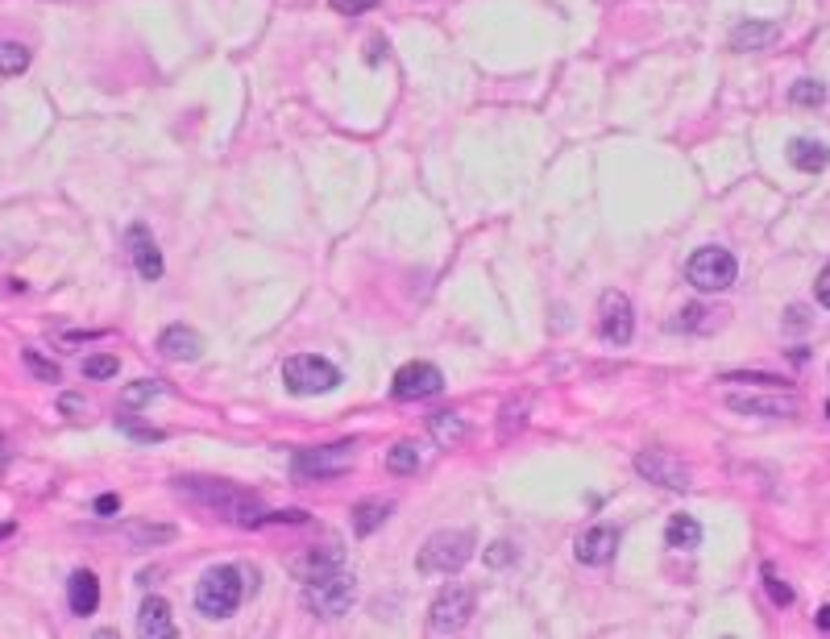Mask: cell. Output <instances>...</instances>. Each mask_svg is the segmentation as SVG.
I'll list each match as a JSON object with an SVG mask.
<instances>
[{
	"label": "cell",
	"instance_id": "1",
	"mask_svg": "<svg viewBox=\"0 0 830 639\" xmlns=\"http://www.w3.org/2000/svg\"><path fill=\"white\" fill-rule=\"evenodd\" d=\"M179 490L191 494L200 507H208L216 519H225V523H237V527H262L270 519V511L258 503L249 490H237L229 482H200V478H179Z\"/></svg>",
	"mask_w": 830,
	"mask_h": 639
},
{
	"label": "cell",
	"instance_id": "2",
	"mask_svg": "<svg viewBox=\"0 0 830 639\" xmlns=\"http://www.w3.org/2000/svg\"><path fill=\"white\" fill-rule=\"evenodd\" d=\"M474 557V536L469 532H436L424 540L420 557H415V569L424 577H449V573H461Z\"/></svg>",
	"mask_w": 830,
	"mask_h": 639
},
{
	"label": "cell",
	"instance_id": "3",
	"mask_svg": "<svg viewBox=\"0 0 830 639\" xmlns=\"http://www.w3.org/2000/svg\"><path fill=\"white\" fill-rule=\"evenodd\" d=\"M241 594H245V573L233 569V565H216L200 577L196 586V606L200 615L208 619H229L233 610L241 606Z\"/></svg>",
	"mask_w": 830,
	"mask_h": 639
},
{
	"label": "cell",
	"instance_id": "4",
	"mask_svg": "<svg viewBox=\"0 0 830 639\" xmlns=\"http://www.w3.org/2000/svg\"><path fill=\"white\" fill-rule=\"evenodd\" d=\"M357 461V444L353 440H337V444H324V449H303L295 453L291 461V474L299 482H320V478H341L349 474Z\"/></svg>",
	"mask_w": 830,
	"mask_h": 639
},
{
	"label": "cell",
	"instance_id": "5",
	"mask_svg": "<svg viewBox=\"0 0 830 639\" xmlns=\"http://www.w3.org/2000/svg\"><path fill=\"white\" fill-rule=\"evenodd\" d=\"M283 382L291 395H328L341 386V370L332 366L324 357H312V353H299V357H287L283 361Z\"/></svg>",
	"mask_w": 830,
	"mask_h": 639
},
{
	"label": "cell",
	"instance_id": "6",
	"mask_svg": "<svg viewBox=\"0 0 830 639\" xmlns=\"http://www.w3.org/2000/svg\"><path fill=\"white\" fill-rule=\"evenodd\" d=\"M353 598H357V581L345 569L328 573V577H316V581L303 586V602H308V610H316L320 619H341L345 610L353 606Z\"/></svg>",
	"mask_w": 830,
	"mask_h": 639
},
{
	"label": "cell",
	"instance_id": "7",
	"mask_svg": "<svg viewBox=\"0 0 830 639\" xmlns=\"http://www.w3.org/2000/svg\"><path fill=\"white\" fill-rule=\"evenodd\" d=\"M735 274H739L735 254H731V249H718V245L698 249V254L685 262V279L694 283L698 291H727L735 283Z\"/></svg>",
	"mask_w": 830,
	"mask_h": 639
},
{
	"label": "cell",
	"instance_id": "8",
	"mask_svg": "<svg viewBox=\"0 0 830 639\" xmlns=\"http://www.w3.org/2000/svg\"><path fill=\"white\" fill-rule=\"evenodd\" d=\"M474 602H478V594L469 590V586L440 590L436 602H432V610H428V631L432 635H457L469 623V615H474Z\"/></svg>",
	"mask_w": 830,
	"mask_h": 639
},
{
	"label": "cell",
	"instance_id": "9",
	"mask_svg": "<svg viewBox=\"0 0 830 639\" xmlns=\"http://www.w3.org/2000/svg\"><path fill=\"white\" fill-rule=\"evenodd\" d=\"M445 391V374H440L432 361H411V366H403L395 374V386H391V395L399 403H420V399H432Z\"/></svg>",
	"mask_w": 830,
	"mask_h": 639
},
{
	"label": "cell",
	"instance_id": "10",
	"mask_svg": "<svg viewBox=\"0 0 830 639\" xmlns=\"http://www.w3.org/2000/svg\"><path fill=\"white\" fill-rule=\"evenodd\" d=\"M635 474L664 486V490H685L689 486V465L669 449H644L640 457H635Z\"/></svg>",
	"mask_w": 830,
	"mask_h": 639
},
{
	"label": "cell",
	"instance_id": "11",
	"mask_svg": "<svg viewBox=\"0 0 830 639\" xmlns=\"http://www.w3.org/2000/svg\"><path fill=\"white\" fill-rule=\"evenodd\" d=\"M598 332L611 345H627L635 332V316H631V299L623 291H602L598 299Z\"/></svg>",
	"mask_w": 830,
	"mask_h": 639
},
{
	"label": "cell",
	"instance_id": "12",
	"mask_svg": "<svg viewBox=\"0 0 830 639\" xmlns=\"http://www.w3.org/2000/svg\"><path fill=\"white\" fill-rule=\"evenodd\" d=\"M615 548H619V532H615V527L611 523H594L590 532L577 536V548L573 552H577L581 565H606V561L615 557Z\"/></svg>",
	"mask_w": 830,
	"mask_h": 639
},
{
	"label": "cell",
	"instance_id": "13",
	"mask_svg": "<svg viewBox=\"0 0 830 639\" xmlns=\"http://www.w3.org/2000/svg\"><path fill=\"white\" fill-rule=\"evenodd\" d=\"M129 254H133V270L142 274L146 283H158L162 279V249L146 233V225H133L129 229Z\"/></svg>",
	"mask_w": 830,
	"mask_h": 639
},
{
	"label": "cell",
	"instance_id": "14",
	"mask_svg": "<svg viewBox=\"0 0 830 639\" xmlns=\"http://www.w3.org/2000/svg\"><path fill=\"white\" fill-rule=\"evenodd\" d=\"M727 407L739 415H764V420H781V415H797L793 395H727Z\"/></svg>",
	"mask_w": 830,
	"mask_h": 639
},
{
	"label": "cell",
	"instance_id": "15",
	"mask_svg": "<svg viewBox=\"0 0 830 639\" xmlns=\"http://www.w3.org/2000/svg\"><path fill=\"white\" fill-rule=\"evenodd\" d=\"M158 353L171 357V361H200L204 357V337L196 328H183V324H171L158 337Z\"/></svg>",
	"mask_w": 830,
	"mask_h": 639
},
{
	"label": "cell",
	"instance_id": "16",
	"mask_svg": "<svg viewBox=\"0 0 830 639\" xmlns=\"http://www.w3.org/2000/svg\"><path fill=\"white\" fill-rule=\"evenodd\" d=\"M341 548L337 544H328V548H308L303 557H295L291 561V573L308 586V581H316V577H328V573H337L341 569Z\"/></svg>",
	"mask_w": 830,
	"mask_h": 639
},
{
	"label": "cell",
	"instance_id": "17",
	"mask_svg": "<svg viewBox=\"0 0 830 639\" xmlns=\"http://www.w3.org/2000/svg\"><path fill=\"white\" fill-rule=\"evenodd\" d=\"M781 38V25L777 21H739L731 30V50H764Z\"/></svg>",
	"mask_w": 830,
	"mask_h": 639
},
{
	"label": "cell",
	"instance_id": "18",
	"mask_svg": "<svg viewBox=\"0 0 830 639\" xmlns=\"http://www.w3.org/2000/svg\"><path fill=\"white\" fill-rule=\"evenodd\" d=\"M137 631L150 639H166L175 635V619H171V602L166 598H146L142 610H137Z\"/></svg>",
	"mask_w": 830,
	"mask_h": 639
},
{
	"label": "cell",
	"instance_id": "19",
	"mask_svg": "<svg viewBox=\"0 0 830 639\" xmlns=\"http://www.w3.org/2000/svg\"><path fill=\"white\" fill-rule=\"evenodd\" d=\"M67 602H71L75 615H96V606H100V581H96V573L75 569L71 581H67Z\"/></svg>",
	"mask_w": 830,
	"mask_h": 639
},
{
	"label": "cell",
	"instance_id": "20",
	"mask_svg": "<svg viewBox=\"0 0 830 639\" xmlns=\"http://www.w3.org/2000/svg\"><path fill=\"white\" fill-rule=\"evenodd\" d=\"M789 162L797 166V171L818 175V171H826V162H830V146L818 142V137H793V142H789Z\"/></svg>",
	"mask_w": 830,
	"mask_h": 639
},
{
	"label": "cell",
	"instance_id": "21",
	"mask_svg": "<svg viewBox=\"0 0 830 639\" xmlns=\"http://www.w3.org/2000/svg\"><path fill=\"white\" fill-rule=\"evenodd\" d=\"M391 511H395V503H382V498H366V503H357V507H353V532H357V536H374L378 527L391 519Z\"/></svg>",
	"mask_w": 830,
	"mask_h": 639
},
{
	"label": "cell",
	"instance_id": "22",
	"mask_svg": "<svg viewBox=\"0 0 830 639\" xmlns=\"http://www.w3.org/2000/svg\"><path fill=\"white\" fill-rule=\"evenodd\" d=\"M664 544L677 548V552H689L702 544V523L694 515H673L669 527H664Z\"/></svg>",
	"mask_w": 830,
	"mask_h": 639
},
{
	"label": "cell",
	"instance_id": "23",
	"mask_svg": "<svg viewBox=\"0 0 830 639\" xmlns=\"http://www.w3.org/2000/svg\"><path fill=\"white\" fill-rule=\"evenodd\" d=\"M428 428H432V436H436L440 444H449V449H453V444H461L465 432H469V424L461 420L457 411H436L432 420H428Z\"/></svg>",
	"mask_w": 830,
	"mask_h": 639
},
{
	"label": "cell",
	"instance_id": "24",
	"mask_svg": "<svg viewBox=\"0 0 830 639\" xmlns=\"http://www.w3.org/2000/svg\"><path fill=\"white\" fill-rule=\"evenodd\" d=\"M386 469H391V474H399V478L415 474V469H420V449H415L411 440H399L395 449L386 453Z\"/></svg>",
	"mask_w": 830,
	"mask_h": 639
},
{
	"label": "cell",
	"instance_id": "25",
	"mask_svg": "<svg viewBox=\"0 0 830 639\" xmlns=\"http://www.w3.org/2000/svg\"><path fill=\"white\" fill-rule=\"evenodd\" d=\"M25 67H30V50L17 46V42H0V79L21 75Z\"/></svg>",
	"mask_w": 830,
	"mask_h": 639
},
{
	"label": "cell",
	"instance_id": "26",
	"mask_svg": "<svg viewBox=\"0 0 830 639\" xmlns=\"http://www.w3.org/2000/svg\"><path fill=\"white\" fill-rule=\"evenodd\" d=\"M789 100L797 104V108H818L822 100H826V88L818 79H797L793 88H789Z\"/></svg>",
	"mask_w": 830,
	"mask_h": 639
},
{
	"label": "cell",
	"instance_id": "27",
	"mask_svg": "<svg viewBox=\"0 0 830 639\" xmlns=\"http://www.w3.org/2000/svg\"><path fill=\"white\" fill-rule=\"evenodd\" d=\"M117 370H121V361L113 357V353H92V357H83V378H117Z\"/></svg>",
	"mask_w": 830,
	"mask_h": 639
},
{
	"label": "cell",
	"instance_id": "28",
	"mask_svg": "<svg viewBox=\"0 0 830 639\" xmlns=\"http://www.w3.org/2000/svg\"><path fill=\"white\" fill-rule=\"evenodd\" d=\"M706 316H714V312L702 308V303H689V308L681 312V320H673V328H685V332H710L714 320H706Z\"/></svg>",
	"mask_w": 830,
	"mask_h": 639
},
{
	"label": "cell",
	"instance_id": "29",
	"mask_svg": "<svg viewBox=\"0 0 830 639\" xmlns=\"http://www.w3.org/2000/svg\"><path fill=\"white\" fill-rule=\"evenodd\" d=\"M21 361L30 366V374H34V378H42V382H59V366H54L50 357H42L38 349H25V353H21Z\"/></svg>",
	"mask_w": 830,
	"mask_h": 639
},
{
	"label": "cell",
	"instance_id": "30",
	"mask_svg": "<svg viewBox=\"0 0 830 639\" xmlns=\"http://www.w3.org/2000/svg\"><path fill=\"white\" fill-rule=\"evenodd\" d=\"M158 391H162V386H158V382H150V378H137L133 386H125V391H121V403H125V407H137V403H150V399H154Z\"/></svg>",
	"mask_w": 830,
	"mask_h": 639
},
{
	"label": "cell",
	"instance_id": "31",
	"mask_svg": "<svg viewBox=\"0 0 830 639\" xmlns=\"http://www.w3.org/2000/svg\"><path fill=\"white\" fill-rule=\"evenodd\" d=\"M723 382H756V386H785V378L781 374H764V370H731V374H723Z\"/></svg>",
	"mask_w": 830,
	"mask_h": 639
},
{
	"label": "cell",
	"instance_id": "32",
	"mask_svg": "<svg viewBox=\"0 0 830 639\" xmlns=\"http://www.w3.org/2000/svg\"><path fill=\"white\" fill-rule=\"evenodd\" d=\"M129 540L133 544H166V540H175V527H129Z\"/></svg>",
	"mask_w": 830,
	"mask_h": 639
},
{
	"label": "cell",
	"instance_id": "33",
	"mask_svg": "<svg viewBox=\"0 0 830 639\" xmlns=\"http://www.w3.org/2000/svg\"><path fill=\"white\" fill-rule=\"evenodd\" d=\"M764 590H768V598L777 602V606H789V602H793V590H789L772 569H764Z\"/></svg>",
	"mask_w": 830,
	"mask_h": 639
},
{
	"label": "cell",
	"instance_id": "34",
	"mask_svg": "<svg viewBox=\"0 0 830 639\" xmlns=\"http://www.w3.org/2000/svg\"><path fill=\"white\" fill-rule=\"evenodd\" d=\"M117 428H121L125 436H133V440H146V444H150V440H162V432H158V428H150V424H137V420H129V415H121Z\"/></svg>",
	"mask_w": 830,
	"mask_h": 639
},
{
	"label": "cell",
	"instance_id": "35",
	"mask_svg": "<svg viewBox=\"0 0 830 639\" xmlns=\"http://www.w3.org/2000/svg\"><path fill=\"white\" fill-rule=\"evenodd\" d=\"M332 9L337 13H345V17H357V13H366V9H374L378 0H328Z\"/></svg>",
	"mask_w": 830,
	"mask_h": 639
},
{
	"label": "cell",
	"instance_id": "36",
	"mask_svg": "<svg viewBox=\"0 0 830 639\" xmlns=\"http://www.w3.org/2000/svg\"><path fill=\"white\" fill-rule=\"evenodd\" d=\"M814 295H818V303H822V308H830V266L818 274V283H814Z\"/></svg>",
	"mask_w": 830,
	"mask_h": 639
},
{
	"label": "cell",
	"instance_id": "37",
	"mask_svg": "<svg viewBox=\"0 0 830 639\" xmlns=\"http://www.w3.org/2000/svg\"><path fill=\"white\" fill-rule=\"evenodd\" d=\"M486 561H490V565H507V561H511V544H490V548H486Z\"/></svg>",
	"mask_w": 830,
	"mask_h": 639
},
{
	"label": "cell",
	"instance_id": "38",
	"mask_svg": "<svg viewBox=\"0 0 830 639\" xmlns=\"http://www.w3.org/2000/svg\"><path fill=\"white\" fill-rule=\"evenodd\" d=\"M113 511H121V498L117 494H100L96 498V515H113Z\"/></svg>",
	"mask_w": 830,
	"mask_h": 639
},
{
	"label": "cell",
	"instance_id": "39",
	"mask_svg": "<svg viewBox=\"0 0 830 639\" xmlns=\"http://www.w3.org/2000/svg\"><path fill=\"white\" fill-rule=\"evenodd\" d=\"M59 411H67V415H83V411H88V403H83L79 395H63V399H59Z\"/></svg>",
	"mask_w": 830,
	"mask_h": 639
},
{
	"label": "cell",
	"instance_id": "40",
	"mask_svg": "<svg viewBox=\"0 0 830 639\" xmlns=\"http://www.w3.org/2000/svg\"><path fill=\"white\" fill-rule=\"evenodd\" d=\"M818 627H822V631H830V602L818 610Z\"/></svg>",
	"mask_w": 830,
	"mask_h": 639
},
{
	"label": "cell",
	"instance_id": "41",
	"mask_svg": "<svg viewBox=\"0 0 830 639\" xmlns=\"http://www.w3.org/2000/svg\"><path fill=\"white\" fill-rule=\"evenodd\" d=\"M9 532H13V523H5V527H0V540H5V536H9Z\"/></svg>",
	"mask_w": 830,
	"mask_h": 639
},
{
	"label": "cell",
	"instance_id": "42",
	"mask_svg": "<svg viewBox=\"0 0 830 639\" xmlns=\"http://www.w3.org/2000/svg\"><path fill=\"white\" fill-rule=\"evenodd\" d=\"M0 461H5V436H0Z\"/></svg>",
	"mask_w": 830,
	"mask_h": 639
},
{
	"label": "cell",
	"instance_id": "43",
	"mask_svg": "<svg viewBox=\"0 0 830 639\" xmlns=\"http://www.w3.org/2000/svg\"><path fill=\"white\" fill-rule=\"evenodd\" d=\"M826 420H830V403H826Z\"/></svg>",
	"mask_w": 830,
	"mask_h": 639
}]
</instances>
